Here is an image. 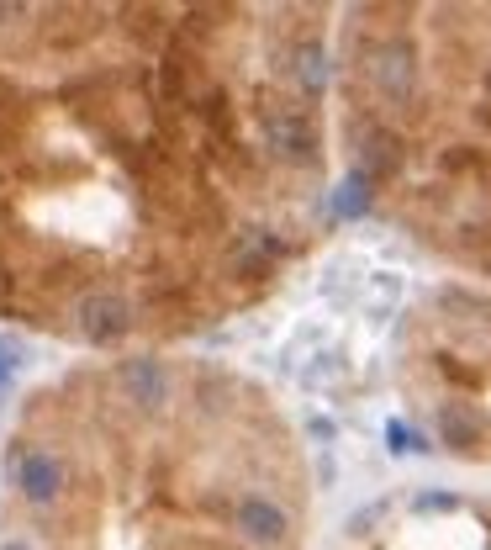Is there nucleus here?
<instances>
[{
  "label": "nucleus",
  "mask_w": 491,
  "mask_h": 550,
  "mask_svg": "<svg viewBox=\"0 0 491 550\" xmlns=\"http://www.w3.org/2000/svg\"><path fill=\"white\" fill-rule=\"evenodd\" d=\"M323 6H0V318L143 339L249 307L323 228Z\"/></svg>",
  "instance_id": "obj_1"
},
{
  "label": "nucleus",
  "mask_w": 491,
  "mask_h": 550,
  "mask_svg": "<svg viewBox=\"0 0 491 550\" xmlns=\"http://www.w3.org/2000/svg\"><path fill=\"white\" fill-rule=\"evenodd\" d=\"M418 508L428 513V508H455V498H418Z\"/></svg>",
  "instance_id": "obj_3"
},
{
  "label": "nucleus",
  "mask_w": 491,
  "mask_h": 550,
  "mask_svg": "<svg viewBox=\"0 0 491 550\" xmlns=\"http://www.w3.org/2000/svg\"><path fill=\"white\" fill-rule=\"evenodd\" d=\"M338 96L349 175L333 217L381 212L491 275V6L344 11Z\"/></svg>",
  "instance_id": "obj_2"
}]
</instances>
